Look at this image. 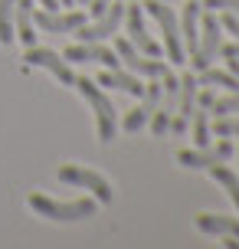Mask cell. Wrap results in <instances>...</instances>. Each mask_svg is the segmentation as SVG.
<instances>
[{"instance_id":"1","label":"cell","mask_w":239,"mask_h":249,"mask_svg":"<svg viewBox=\"0 0 239 249\" xmlns=\"http://www.w3.org/2000/svg\"><path fill=\"white\" fill-rule=\"evenodd\" d=\"M30 210H36L39 216H46V220H56V223H76V220H88V216H95L99 210V200L92 197H79V200H50L46 194H30Z\"/></svg>"},{"instance_id":"2","label":"cell","mask_w":239,"mask_h":249,"mask_svg":"<svg viewBox=\"0 0 239 249\" xmlns=\"http://www.w3.org/2000/svg\"><path fill=\"white\" fill-rule=\"evenodd\" d=\"M72 86L79 89V95L92 105V112H95V131H99V141H112L115 131H118V122H115V105L112 99L102 92V86L95 79H85V75H76V82Z\"/></svg>"},{"instance_id":"3","label":"cell","mask_w":239,"mask_h":249,"mask_svg":"<svg viewBox=\"0 0 239 249\" xmlns=\"http://www.w3.org/2000/svg\"><path fill=\"white\" fill-rule=\"evenodd\" d=\"M144 13H151L157 26H161V36H164V53L174 66H184L187 62V50H184V39H180V26H177V13L167 7V0H148L141 3Z\"/></svg>"},{"instance_id":"4","label":"cell","mask_w":239,"mask_h":249,"mask_svg":"<svg viewBox=\"0 0 239 249\" xmlns=\"http://www.w3.org/2000/svg\"><path fill=\"white\" fill-rule=\"evenodd\" d=\"M220 46H223V26L216 20V13L213 10L200 13V36H197V50L190 53V69L203 72L206 66H213Z\"/></svg>"},{"instance_id":"5","label":"cell","mask_w":239,"mask_h":249,"mask_svg":"<svg viewBox=\"0 0 239 249\" xmlns=\"http://www.w3.org/2000/svg\"><path fill=\"white\" fill-rule=\"evenodd\" d=\"M115 53H118L121 66H128V72L141 75V79H164V75L171 72V66H164L161 56H144V53H138L128 36L115 39Z\"/></svg>"},{"instance_id":"6","label":"cell","mask_w":239,"mask_h":249,"mask_svg":"<svg viewBox=\"0 0 239 249\" xmlns=\"http://www.w3.org/2000/svg\"><path fill=\"white\" fill-rule=\"evenodd\" d=\"M236 154V148H233V141L229 138L220 135V141H210V144H203V148H184V151H177V164L180 167H190V171H210L213 164H226L229 158Z\"/></svg>"},{"instance_id":"7","label":"cell","mask_w":239,"mask_h":249,"mask_svg":"<svg viewBox=\"0 0 239 249\" xmlns=\"http://www.w3.org/2000/svg\"><path fill=\"white\" fill-rule=\"evenodd\" d=\"M121 23H125V3L115 0V3H108V10L102 13V17H95L92 23L76 26L72 33L79 36V43H105V39H112L121 30Z\"/></svg>"},{"instance_id":"8","label":"cell","mask_w":239,"mask_h":249,"mask_svg":"<svg viewBox=\"0 0 239 249\" xmlns=\"http://www.w3.org/2000/svg\"><path fill=\"white\" fill-rule=\"evenodd\" d=\"M59 180L63 184H72V187H82V190H92V197L99 203H112V184L92 171V167H82V164H63L59 167Z\"/></svg>"},{"instance_id":"9","label":"cell","mask_w":239,"mask_h":249,"mask_svg":"<svg viewBox=\"0 0 239 249\" xmlns=\"http://www.w3.org/2000/svg\"><path fill=\"white\" fill-rule=\"evenodd\" d=\"M121 26H125L128 39L135 43L138 53H144V56H164V46L148 33V26H144V7L141 3H125V23Z\"/></svg>"},{"instance_id":"10","label":"cell","mask_w":239,"mask_h":249,"mask_svg":"<svg viewBox=\"0 0 239 249\" xmlns=\"http://www.w3.org/2000/svg\"><path fill=\"white\" fill-rule=\"evenodd\" d=\"M197 92H200V82L193 72H184L180 75V95H177V108H174V118H171V135H187L190 128V115L197 108Z\"/></svg>"},{"instance_id":"11","label":"cell","mask_w":239,"mask_h":249,"mask_svg":"<svg viewBox=\"0 0 239 249\" xmlns=\"http://www.w3.org/2000/svg\"><path fill=\"white\" fill-rule=\"evenodd\" d=\"M161 79H148L144 82V95L138 99V108H131V112L125 115V131L128 135H135V131H141L144 124L151 122V115L157 112V105H161Z\"/></svg>"},{"instance_id":"12","label":"cell","mask_w":239,"mask_h":249,"mask_svg":"<svg viewBox=\"0 0 239 249\" xmlns=\"http://www.w3.org/2000/svg\"><path fill=\"white\" fill-rule=\"evenodd\" d=\"M23 62L26 66H39V69H50L63 86H72L76 82V72H72V66H69V59L66 56H59V53L52 50H43V46H26L23 53Z\"/></svg>"},{"instance_id":"13","label":"cell","mask_w":239,"mask_h":249,"mask_svg":"<svg viewBox=\"0 0 239 249\" xmlns=\"http://www.w3.org/2000/svg\"><path fill=\"white\" fill-rule=\"evenodd\" d=\"M82 23H85V10H33V26L43 33H72Z\"/></svg>"},{"instance_id":"14","label":"cell","mask_w":239,"mask_h":249,"mask_svg":"<svg viewBox=\"0 0 239 249\" xmlns=\"http://www.w3.org/2000/svg\"><path fill=\"white\" fill-rule=\"evenodd\" d=\"M63 56H66L69 62H102L105 69H121L118 53L108 50L105 43H72V46H69Z\"/></svg>"},{"instance_id":"15","label":"cell","mask_w":239,"mask_h":249,"mask_svg":"<svg viewBox=\"0 0 239 249\" xmlns=\"http://www.w3.org/2000/svg\"><path fill=\"white\" fill-rule=\"evenodd\" d=\"M99 86L128 92V95H135V99H141V95H144V82H141V75L121 72V69H105V72H99Z\"/></svg>"},{"instance_id":"16","label":"cell","mask_w":239,"mask_h":249,"mask_svg":"<svg viewBox=\"0 0 239 249\" xmlns=\"http://www.w3.org/2000/svg\"><path fill=\"white\" fill-rule=\"evenodd\" d=\"M200 13H203V3H200V0H187V3H184L180 39H184V50H187V53L197 50V36H200Z\"/></svg>"},{"instance_id":"17","label":"cell","mask_w":239,"mask_h":249,"mask_svg":"<svg viewBox=\"0 0 239 249\" xmlns=\"http://www.w3.org/2000/svg\"><path fill=\"white\" fill-rule=\"evenodd\" d=\"M197 226L210 236H236L239 239V220L223 213H197Z\"/></svg>"},{"instance_id":"18","label":"cell","mask_w":239,"mask_h":249,"mask_svg":"<svg viewBox=\"0 0 239 249\" xmlns=\"http://www.w3.org/2000/svg\"><path fill=\"white\" fill-rule=\"evenodd\" d=\"M13 33L23 46H36V33H33V0H17L13 10Z\"/></svg>"},{"instance_id":"19","label":"cell","mask_w":239,"mask_h":249,"mask_svg":"<svg viewBox=\"0 0 239 249\" xmlns=\"http://www.w3.org/2000/svg\"><path fill=\"white\" fill-rule=\"evenodd\" d=\"M197 82L200 86H210V89H226V92H239V79L233 72H223V69H213V66H206L200 75H197Z\"/></svg>"},{"instance_id":"20","label":"cell","mask_w":239,"mask_h":249,"mask_svg":"<svg viewBox=\"0 0 239 249\" xmlns=\"http://www.w3.org/2000/svg\"><path fill=\"white\" fill-rule=\"evenodd\" d=\"M210 177H213L216 184H220L223 190H226V194H229V200L236 203V210H239V177L233 174V171H229L226 164H213V167H210Z\"/></svg>"},{"instance_id":"21","label":"cell","mask_w":239,"mask_h":249,"mask_svg":"<svg viewBox=\"0 0 239 249\" xmlns=\"http://www.w3.org/2000/svg\"><path fill=\"white\" fill-rule=\"evenodd\" d=\"M13 10L17 0H0V46H10L17 33H13Z\"/></svg>"},{"instance_id":"22","label":"cell","mask_w":239,"mask_h":249,"mask_svg":"<svg viewBox=\"0 0 239 249\" xmlns=\"http://www.w3.org/2000/svg\"><path fill=\"white\" fill-rule=\"evenodd\" d=\"M210 112H216V118H220V115H239V92H233L226 99H213Z\"/></svg>"},{"instance_id":"23","label":"cell","mask_w":239,"mask_h":249,"mask_svg":"<svg viewBox=\"0 0 239 249\" xmlns=\"http://www.w3.org/2000/svg\"><path fill=\"white\" fill-rule=\"evenodd\" d=\"M239 138V115H220L216 118V138Z\"/></svg>"},{"instance_id":"24","label":"cell","mask_w":239,"mask_h":249,"mask_svg":"<svg viewBox=\"0 0 239 249\" xmlns=\"http://www.w3.org/2000/svg\"><path fill=\"white\" fill-rule=\"evenodd\" d=\"M203 10H213V13H233L239 17V0H200Z\"/></svg>"},{"instance_id":"25","label":"cell","mask_w":239,"mask_h":249,"mask_svg":"<svg viewBox=\"0 0 239 249\" xmlns=\"http://www.w3.org/2000/svg\"><path fill=\"white\" fill-rule=\"evenodd\" d=\"M216 20H220L223 30H229V33L239 39V17H233V13H216Z\"/></svg>"},{"instance_id":"26","label":"cell","mask_w":239,"mask_h":249,"mask_svg":"<svg viewBox=\"0 0 239 249\" xmlns=\"http://www.w3.org/2000/svg\"><path fill=\"white\" fill-rule=\"evenodd\" d=\"M108 3H112V0H88V17H92V20L102 17V13L108 10Z\"/></svg>"},{"instance_id":"27","label":"cell","mask_w":239,"mask_h":249,"mask_svg":"<svg viewBox=\"0 0 239 249\" xmlns=\"http://www.w3.org/2000/svg\"><path fill=\"white\" fill-rule=\"evenodd\" d=\"M223 59H226L229 72H233V75H236V79H239V56H223Z\"/></svg>"},{"instance_id":"28","label":"cell","mask_w":239,"mask_h":249,"mask_svg":"<svg viewBox=\"0 0 239 249\" xmlns=\"http://www.w3.org/2000/svg\"><path fill=\"white\" fill-rule=\"evenodd\" d=\"M223 56H239V43H229V46H220Z\"/></svg>"},{"instance_id":"29","label":"cell","mask_w":239,"mask_h":249,"mask_svg":"<svg viewBox=\"0 0 239 249\" xmlns=\"http://www.w3.org/2000/svg\"><path fill=\"white\" fill-rule=\"evenodd\" d=\"M43 3V10H59V0H39Z\"/></svg>"},{"instance_id":"30","label":"cell","mask_w":239,"mask_h":249,"mask_svg":"<svg viewBox=\"0 0 239 249\" xmlns=\"http://www.w3.org/2000/svg\"><path fill=\"white\" fill-rule=\"evenodd\" d=\"M72 3H76V0H59V7H72Z\"/></svg>"}]
</instances>
